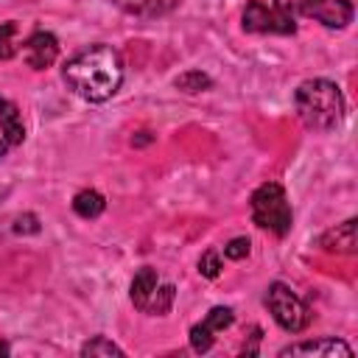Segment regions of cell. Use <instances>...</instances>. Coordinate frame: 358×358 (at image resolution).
<instances>
[{"mask_svg": "<svg viewBox=\"0 0 358 358\" xmlns=\"http://www.w3.org/2000/svg\"><path fill=\"white\" fill-rule=\"evenodd\" d=\"M62 78L67 90L90 103L109 101L123 84V59L112 45H90L67 59Z\"/></svg>", "mask_w": 358, "mask_h": 358, "instance_id": "6da1fadb", "label": "cell"}, {"mask_svg": "<svg viewBox=\"0 0 358 358\" xmlns=\"http://www.w3.org/2000/svg\"><path fill=\"white\" fill-rule=\"evenodd\" d=\"M299 120L313 131H330L344 117V95L327 78H308L294 92Z\"/></svg>", "mask_w": 358, "mask_h": 358, "instance_id": "7a4b0ae2", "label": "cell"}, {"mask_svg": "<svg viewBox=\"0 0 358 358\" xmlns=\"http://www.w3.org/2000/svg\"><path fill=\"white\" fill-rule=\"evenodd\" d=\"M252 221L260 227V229H268L274 235H285L291 229V221H294V213H291V201L282 190V185L277 182H266L260 185L255 193H252Z\"/></svg>", "mask_w": 358, "mask_h": 358, "instance_id": "3957f363", "label": "cell"}, {"mask_svg": "<svg viewBox=\"0 0 358 358\" xmlns=\"http://www.w3.org/2000/svg\"><path fill=\"white\" fill-rule=\"evenodd\" d=\"M266 305L274 316V322L285 330V333H299L308 327L310 322V313H308V305L285 285V282H271L266 288Z\"/></svg>", "mask_w": 358, "mask_h": 358, "instance_id": "277c9868", "label": "cell"}, {"mask_svg": "<svg viewBox=\"0 0 358 358\" xmlns=\"http://www.w3.org/2000/svg\"><path fill=\"white\" fill-rule=\"evenodd\" d=\"M241 20H243V31L249 34H294L296 31L291 17H285L277 8H268L260 0H249Z\"/></svg>", "mask_w": 358, "mask_h": 358, "instance_id": "5b68a950", "label": "cell"}, {"mask_svg": "<svg viewBox=\"0 0 358 358\" xmlns=\"http://www.w3.org/2000/svg\"><path fill=\"white\" fill-rule=\"evenodd\" d=\"M232 310L229 308H213L207 316H204V322H199V324H193L190 327V347L196 350V352H207L210 347H213V338H215V333L218 330H227L229 324H232Z\"/></svg>", "mask_w": 358, "mask_h": 358, "instance_id": "8992f818", "label": "cell"}, {"mask_svg": "<svg viewBox=\"0 0 358 358\" xmlns=\"http://www.w3.org/2000/svg\"><path fill=\"white\" fill-rule=\"evenodd\" d=\"M22 53H25L28 67L45 70V67H50V64L56 62V56H59V39H56L50 31H34V34L25 39V45H22Z\"/></svg>", "mask_w": 358, "mask_h": 358, "instance_id": "52a82bcc", "label": "cell"}, {"mask_svg": "<svg viewBox=\"0 0 358 358\" xmlns=\"http://www.w3.org/2000/svg\"><path fill=\"white\" fill-rule=\"evenodd\" d=\"M280 355H322V358H352V347L344 344L341 338H316V341H299V344H291V347H282Z\"/></svg>", "mask_w": 358, "mask_h": 358, "instance_id": "ba28073f", "label": "cell"}, {"mask_svg": "<svg viewBox=\"0 0 358 358\" xmlns=\"http://www.w3.org/2000/svg\"><path fill=\"white\" fill-rule=\"evenodd\" d=\"M322 249L327 252H336V255H352L355 252V218H347L344 224L327 229L322 238H319Z\"/></svg>", "mask_w": 358, "mask_h": 358, "instance_id": "9c48e42d", "label": "cell"}, {"mask_svg": "<svg viewBox=\"0 0 358 358\" xmlns=\"http://www.w3.org/2000/svg\"><path fill=\"white\" fill-rule=\"evenodd\" d=\"M179 0H115V6L131 17H143V20H154L162 17L168 11L176 8Z\"/></svg>", "mask_w": 358, "mask_h": 358, "instance_id": "30bf717a", "label": "cell"}, {"mask_svg": "<svg viewBox=\"0 0 358 358\" xmlns=\"http://www.w3.org/2000/svg\"><path fill=\"white\" fill-rule=\"evenodd\" d=\"M157 285H159L157 271L148 268V266L140 268V271L134 274V280H131V302H134V308L145 310V305H148V299H151V294H154Z\"/></svg>", "mask_w": 358, "mask_h": 358, "instance_id": "8fae6325", "label": "cell"}, {"mask_svg": "<svg viewBox=\"0 0 358 358\" xmlns=\"http://www.w3.org/2000/svg\"><path fill=\"white\" fill-rule=\"evenodd\" d=\"M0 129H3V140H6L8 145H20V143L25 140L22 117H20L17 106H14V103H8V101L0 106Z\"/></svg>", "mask_w": 358, "mask_h": 358, "instance_id": "7c38bea8", "label": "cell"}, {"mask_svg": "<svg viewBox=\"0 0 358 358\" xmlns=\"http://www.w3.org/2000/svg\"><path fill=\"white\" fill-rule=\"evenodd\" d=\"M327 0H274V8L282 11L285 17L296 20V17H319V11L324 8Z\"/></svg>", "mask_w": 358, "mask_h": 358, "instance_id": "4fadbf2b", "label": "cell"}, {"mask_svg": "<svg viewBox=\"0 0 358 358\" xmlns=\"http://www.w3.org/2000/svg\"><path fill=\"white\" fill-rule=\"evenodd\" d=\"M103 207H106V201H103V196L98 190H81L73 199V210L81 218H98L103 213Z\"/></svg>", "mask_w": 358, "mask_h": 358, "instance_id": "5bb4252c", "label": "cell"}, {"mask_svg": "<svg viewBox=\"0 0 358 358\" xmlns=\"http://www.w3.org/2000/svg\"><path fill=\"white\" fill-rule=\"evenodd\" d=\"M173 296H176V288H173L171 282H165V285H157L143 313H151V316H165V313L171 310V305H173Z\"/></svg>", "mask_w": 358, "mask_h": 358, "instance_id": "9a60e30c", "label": "cell"}, {"mask_svg": "<svg viewBox=\"0 0 358 358\" xmlns=\"http://www.w3.org/2000/svg\"><path fill=\"white\" fill-rule=\"evenodd\" d=\"M173 84H176L179 90H185V92H204V90L213 87V78H210L207 73H201V70H187V73L176 76Z\"/></svg>", "mask_w": 358, "mask_h": 358, "instance_id": "2e32d148", "label": "cell"}, {"mask_svg": "<svg viewBox=\"0 0 358 358\" xmlns=\"http://www.w3.org/2000/svg\"><path fill=\"white\" fill-rule=\"evenodd\" d=\"M81 355H90V358L106 355V358H112V355H123V350H120L115 341H109V338H103V336H95L92 341H87V344L81 347Z\"/></svg>", "mask_w": 358, "mask_h": 358, "instance_id": "e0dca14e", "label": "cell"}, {"mask_svg": "<svg viewBox=\"0 0 358 358\" xmlns=\"http://www.w3.org/2000/svg\"><path fill=\"white\" fill-rule=\"evenodd\" d=\"M17 25L14 22H0V59H11L17 53Z\"/></svg>", "mask_w": 358, "mask_h": 358, "instance_id": "ac0fdd59", "label": "cell"}, {"mask_svg": "<svg viewBox=\"0 0 358 358\" xmlns=\"http://www.w3.org/2000/svg\"><path fill=\"white\" fill-rule=\"evenodd\" d=\"M199 274L201 277H218L221 274V255L215 249H207L201 257H199Z\"/></svg>", "mask_w": 358, "mask_h": 358, "instance_id": "d6986e66", "label": "cell"}, {"mask_svg": "<svg viewBox=\"0 0 358 358\" xmlns=\"http://www.w3.org/2000/svg\"><path fill=\"white\" fill-rule=\"evenodd\" d=\"M224 255L229 260H243L249 255V238H232L227 246H224Z\"/></svg>", "mask_w": 358, "mask_h": 358, "instance_id": "ffe728a7", "label": "cell"}, {"mask_svg": "<svg viewBox=\"0 0 358 358\" xmlns=\"http://www.w3.org/2000/svg\"><path fill=\"white\" fill-rule=\"evenodd\" d=\"M14 232H39V221H36V215H31V213H25V215H20L17 221H14Z\"/></svg>", "mask_w": 358, "mask_h": 358, "instance_id": "44dd1931", "label": "cell"}, {"mask_svg": "<svg viewBox=\"0 0 358 358\" xmlns=\"http://www.w3.org/2000/svg\"><path fill=\"white\" fill-rule=\"evenodd\" d=\"M8 352H11V347H8V344L0 338V355H8Z\"/></svg>", "mask_w": 358, "mask_h": 358, "instance_id": "7402d4cb", "label": "cell"}, {"mask_svg": "<svg viewBox=\"0 0 358 358\" xmlns=\"http://www.w3.org/2000/svg\"><path fill=\"white\" fill-rule=\"evenodd\" d=\"M6 148H8V143H6V140H0V159L6 157Z\"/></svg>", "mask_w": 358, "mask_h": 358, "instance_id": "603a6c76", "label": "cell"}, {"mask_svg": "<svg viewBox=\"0 0 358 358\" xmlns=\"http://www.w3.org/2000/svg\"><path fill=\"white\" fill-rule=\"evenodd\" d=\"M3 103H6V101H3V98H0V106H3Z\"/></svg>", "mask_w": 358, "mask_h": 358, "instance_id": "cb8c5ba5", "label": "cell"}]
</instances>
